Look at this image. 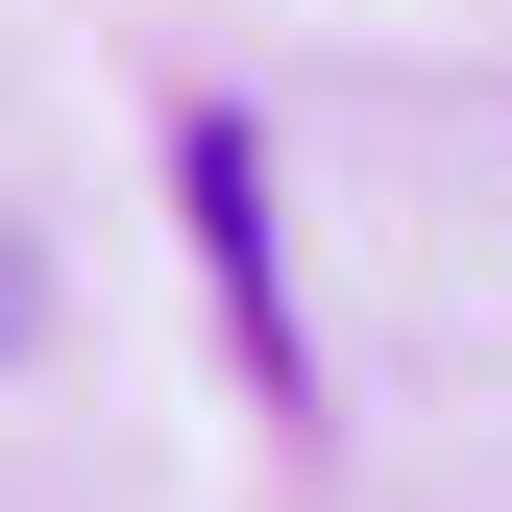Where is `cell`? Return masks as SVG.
<instances>
[{"mask_svg": "<svg viewBox=\"0 0 512 512\" xmlns=\"http://www.w3.org/2000/svg\"><path fill=\"white\" fill-rule=\"evenodd\" d=\"M0 342H25V269H0Z\"/></svg>", "mask_w": 512, "mask_h": 512, "instance_id": "cell-1", "label": "cell"}]
</instances>
